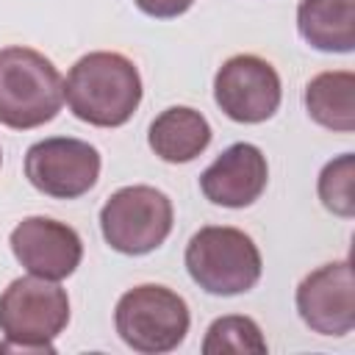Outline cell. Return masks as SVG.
Segmentation results:
<instances>
[{"label": "cell", "mask_w": 355, "mask_h": 355, "mask_svg": "<svg viewBox=\"0 0 355 355\" xmlns=\"http://www.w3.org/2000/svg\"><path fill=\"white\" fill-rule=\"evenodd\" d=\"M300 319L319 336H347L355 327V277L349 261H333L297 286Z\"/></svg>", "instance_id": "9"}, {"label": "cell", "mask_w": 355, "mask_h": 355, "mask_svg": "<svg viewBox=\"0 0 355 355\" xmlns=\"http://www.w3.org/2000/svg\"><path fill=\"white\" fill-rule=\"evenodd\" d=\"M25 178L47 197L78 200L100 178V153L89 141L72 136L42 139L25 153Z\"/></svg>", "instance_id": "7"}, {"label": "cell", "mask_w": 355, "mask_h": 355, "mask_svg": "<svg viewBox=\"0 0 355 355\" xmlns=\"http://www.w3.org/2000/svg\"><path fill=\"white\" fill-rule=\"evenodd\" d=\"M139 11H144L147 17L155 19H175L180 14H186L191 8L194 0H133Z\"/></svg>", "instance_id": "17"}, {"label": "cell", "mask_w": 355, "mask_h": 355, "mask_svg": "<svg viewBox=\"0 0 355 355\" xmlns=\"http://www.w3.org/2000/svg\"><path fill=\"white\" fill-rule=\"evenodd\" d=\"M172 200L155 186L116 189L100 208V230L111 250L122 255H147L172 233Z\"/></svg>", "instance_id": "6"}, {"label": "cell", "mask_w": 355, "mask_h": 355, "mask_svg": "<svg viewBox=\"0 0 355 355\" xmlns=\"http://www.w3.org/2000/svg\"><path fill=\"white\" fill-rule=\"evenodd\" d=\"M64 97L80 122L94 128H119L141 103V75L128 55L97 50L72 64Z\"/></svg>", "instance_id": "1"}, {"label": "cell", "mask_w": 355, "mask_h": 355, "mask_svg": "<svg viewBox=\"0 0 355 355\" xmlns=\"http://www.w3.org/2000/svg\"><path fill=\"white\" fill-rule=\"evenodd\" d=\"M147 141L161 161L186 164L211 144V125L200 111L189 105H172L150 122Z\"/></svg>", "instance_id": "12"}, {"label": "cell", "mask_w": 355, "mask_h": 355, "mask_svg": "<svg viewBox=\"0 0 355 355\" xmlns=\"http://www.w3.org/2000/svg\"><path fill=\"white\" fill-rule=\"evenodd\" d=\"M189 305L186 300L158 283H141L128 288L114 311V324L119 338L144 355L172 352L183 344L189 333Z\"/></svg>", "instance_id": "5"}, {"label": "cell", "mask_w": 355, "mask_h": 355, "mask_svg": "<svg viewBox=\"0 0 355 355\" xmlns=\"http://www.w3.org/2000/svg\"><path fill=\"white\" fill-rule=\"evenodd\" d=\"M269 180L266 155L250 144L236 141L216 155V161L200 175V189L208 202L222 208H247L252 205Z\"/></svg>", "instance_id": "11"}, {"label": "cell", "mask_w": 355, "mask_h": 355, "mask_svg": "<svg viewBox=\"0 0 355 355\" xmlns=\"http://www.w3.org/2000/svg\"><path fill=\"white\" fill-rule=\"evenodd\" d=\"M69 322V297L58 280L17 277L0 294V352H55L53 338Z\"/></svg>", "instance_id": "3"}, {"label": "cell", "mask_w": 355, "mask_h": 355, "mask_svg": "<svg viewBox=\"0 0 355 355\" xmlns=\"http://www.w3.org/2000/svg\"><path fill=\"white\" fill-rule=\"evenodd\" d=\"M189 277L208 294L236 297L261 280V252L255 241L227 225L200 227L186 244Z\"/></svg>", "instance_id": "4"}, {"label": "cell", "mask_w": 355, "mask_h": 355, "mask_svg": "<svg viewBox=\"0 0 355 355\" xmlns=\"http://www.w3.org/2000/svg\"><path fill=\"white\" fill-rule=\"evenodd\" d=\"M205 355H222V352H266V338L255 319L250 316H219L211 322L202 338Z\"/></svg>", "instance_id": "15"}, {"label": "cell", "mask_w": 355, "mask_h": 355, "mask_svg": "<svg viewBox=\"0 0 355 355\" xmlns=\"http://www.w3.org/2000/svg\"><path fill=\"white\" fill-rule=\"evenodd\" d=\"M64 105V80L55 64L39 50L11 44L0 50V125L31 130Z\"/></svg>", "instance_id": "2"}, {"label": "cell", "mask_w": 355, "mask_h": 355, "mask_svg": "<svg viewBox=\"0 0 355 355\" xmlns=\"http://www.w3.org/2000/svg\"><path fill=\"white\" fill-rule=\"evenodd\" d=\"M308 116L336 133L355 130V75L347 69L319 72L305 86Z\"/></svg>", "instance_id": "14"}, {"label": "cell", "mask_w": 355, "mask_h": 355, "mask_svg": "<svg viewBox=\"0 0 355 355\" xmlns=\"http://www.w3.org/2000/svg\"><path fill=\"white\" fill-rule=\"evenodd\" d=\"M283 89L277 69L252 53L227 58L214 78V100L219 111L244 125L266 122L280 105Z\"/></svg>", "instance_id": "8"}, {"label": "cell", "mask_w": 355, "mask_h": 355, "mask_svg": "<svg viewBox=\"0 0 355 355\" xmlns=\"http://www.w3.org/2000/svg\"><path fill=\"white\" fill-rule=\"evenodd\" d=\"M0 164H3V150H0Z\"/></svg>", "instance_id": "18"}, {"label": "cell", "mask_w": 355, "mask_h": 355, "mask_svg": "<svg viewBox=\"0 0 355 355\" xmlns=\"http://www.w3.org/2000/svg\"><path fill=\"white\" fill-rule=\"evenodd\" d=\"M300 36L322 53L355 50V0H302L297 8Z\"/></svg>", "instance_id": "13"}, {"label": "cell", "mask_w": 355, "mask_h": 355, "mask_svg": "<svg viewBox=\"0 0 355 355\" xmlns=\"http://www.w3.org/2000/svg\"><path fill=\"white\" fill-rule=\"evenodd\" d=\"M352 180H355V158L352 153H344L324 164L319 172V200L327 211L336 216H355V197H352Z\"/></svg>", "instance_id": "16"}, {"label": "cell", "mask_w": 355, "mask_h": 355, "mask_svg": "<svg viewBox=\"0 0 355 355\" xmlns=\"http://www.w3.org/2000/svg\"><path fill=\"white\" fill-rule=\"evenodd\" d=\"M14 258L36 277L64 280L69 277L83 258V241L75 227L50 216H28L11 230Z\"/></svg>", "instance_id": "10"}]
</instances>
